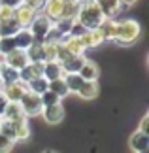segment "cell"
Masks as SVG:
<instances>
[{"label":"cell","mask_w":149,"mask_h":153,"mask_svg":"<svg viewBox=\"0 0 149 153\" xmlns=\"http://www.w3.org/2000/svg\"><path fill=\"white\" fill-rule=\"evenodd\" d=\"M77 8H79V2L74 4L70 0H45L42 13L49 17L53 23H57L62 19H76Z\"/></svg>","instance_id":"cell-1"},{"label":"cell","mask_w":149,"mask_h":153,"mask_svg":"<svg viewBox=\"0 0 149 153\" xmlns=\"http://www.w3.org/2000/svg\"><path fill=\"white\" fill-rule=\"evenodd\" d=\"M142 36V25L136 19H123V21H115V36L113 42L117 45H132L140 40Z\"/></svg>","instance_id":"cell-2"},{"label":"cell","mask_w":149,"mask_h":153,"mask_svg":"<svg viewBox=\"0 0 149 153\" xmlns=\"http://www.w3.org/2000/svg\"><path fill=\"white\" fill-rule=\"evenodd\" d=\"M104 13L100 11L96 2H79L76 13V21L85 28V30H96V28L104 23Z\"/></svg>","instance_id":"cell-3"},{"label":"cell","mask_w":149,"mask_h":153,"mask_svg":"<svg viewBox=\"0 0 149 153\" xmlns=\"http://www.w3.org/2000/svg\"><path fill=\"white\" fill-rule=\"evenodd\" d=\"M51 28H53V21L49 19V17H45L42 11H38L36 17H34L32 23H30V27H28V32L32 34L34 42L42 44V42H45L47 36H49Z\"/></svg>","instance_id":"cell-4"},{"label":"cell","mask_w":149,"mask_h":153,"mask_svg":"<svg viewBox=\"0 0 149 153\" xmlns=\"http://www.w3.org/2000/svg\"><path fill=\"white\" fill-rule=\"evenodd\" d=\"M19 106L23 110V114L27 117H36V115H42V110H44V104H42V98L40 95H34V93L27 91L23 98L19 100Z\"/></svg>","instance_id":"cell-5"},{"label":"cell","mask_w":149,"mask_h":153,"mask_svg":"<svg viewBox=\"0 0 149 153\" xmlns=\"http://www.w3.org/2000/svg\"><path fill=\"white\" fill-rule=\"evenodd\" d=\"M2 62H4V66H10V68H13V70L19 72V70H23L30 61H28V57H27V51L13 49V51H10L8 55L2 57Z\"/></svg>","instance_id":"cell-6"},{"label":"cell","mask_w":149,"mask_h":153,"mask_svg":"<svg viewBox=\"0 0 149 153\" xmlns=\"http://www.w3.org/2000/svg\"><path fill=\"white\" fill-rule=\"evenodd\" d=\"M42 115H44V121L47 125H59L64 119V106L61 102L53 104V106H45L42 110Z\"/></svg>","instance_id":"cell-7"},{"label":"cell","mask_w":149,"mask_h":153,"mask_svg":"<svg viewBox=\"0 0 149 153\" xmlns=\"http://www.w3.org/2000/svg\"><path fill=\"white\" fill-rule=\"evenodd\" d=\"M42 76H44V62H28L23 70H19V81H23L25 85Z\"/></svg>","instance_id":"cell-8"},{"label":"cell","mask_w":149,"mask_h":153,"mask_svg":"<svg viewBox=\"0 0 149 153\" xmlns=\"http://www.w3.org/2000/svg\"><path fill=\"white\" fill-rule=\"evenodd\" d=\"M36 13H38V11L32 10L30 6L19 4V6L15 8V21L19 23L21 28H28V27H30V23H32V19L36 17Z\"/></svg>","instance_id":"cell-9"},{"label":"cell","mask_w":149,"mask_h":153,"mask_svg":"<svg viewBox=\"0 0 149 153\" xmlns=\"http://www.w3.org/2000/svg\"><path fill=\"white\" fill-rule=\"evenodd\" d=\"M96 4H98V8L104 13L106 19H115V15L125 11L121 0H96Z\"/></svg>","instance_id":"cell-10"},{"label":"cell","mask_w":149,"mask_h":153,"mask_svg":"<svg viewBox=\"0 0 149 153\" xmlns=\"http://www.w3.org/2000/svg\"><path fill=\"white\" fill-rule=\"evenodd\" d=\"M27 91L28 89L23 81H15V83H11V85L2 87V93H4V97L8 98V102H19Z\"/></svg>","instance_id":"cell-11"},{"label":"cell","mask_w":149,"mask_h":153,"mask_svg":"<svg viewBox=\"0 0 149 153\" xmlns=\"http://www.w3.org/2000/svg\"><path fill=\"white\" fill-rule=\"evenodd\" d=\"M128 146L134 153H140V151H147L149 149V134H144L140 131H134L128 138Z\"/></svg>","instance_id":"cell-12"},{"label":"cell","mask_w":149,"mask_h":153,"mask_svg":"<svg viewBox=\"0 0 149 153\" xmlns=\"http://www.w3.org/2000/svg\"><path fill=\"white\" fill-rule=\"evenodd\" d=\"M83 81H98V76H100V68L98 64L91 61V59H85V62H83V66L79 68V72Z\"/></svg>","instance_id":"cell-13"},{"label":"cell","mask_w":149,"mask_h":153,"mask_svg":"<svg viewBox=\"0 0 149 153\" xmlns=\"http://www.w3.org/2000/svg\"><path fill=\"white\" fill-rule=\"evenodd\" d=\"M2 119H6V121H11V123H17V121L28 119V117H27L25 114H23V110H21L19 102H8V106H6V110H4V115H2Z\"/></svg>","instance_id":"cell-14"},{"label":"cell","mask_w":149,"mask_h":153,"mask_svg":"<svg viewBox=\"0 0 149 153\" xmlns=\"http://www.w3.org/2000/svg\"><path fill=\"white\" fill-rule=\"evenodd\" d=\"M85 55H72L70 59H66L64 62H61L62 66V72L64 74H77L79 72V68L83 66V62H85Z\"/></svg>","instance_id":"cell-15"},{"label":"cell","mask_w":149,"mask_h":153,"mask_svg":"<svg viewBox=\"0 0 149 153\" xmlns=\"http://www.w3.org/2000/svg\"><path fill=\"white\" fill-rule=\"evenodd\" d=\"M100 93V87H98V81H83V85L79 87L77 95H79L83 100H94Z\"/></svg>","instance_id":"cell-16"},{"label":"cell","mask_w":149,"mask_h":153,"mask_svg":"<svg viewBox=\"0 0 149 153\" xmlns=\"http://www.w3.org/2000/svg\"><path fill=\"white\" fill-rule=\"evenodd\" d=\"M61 44L68 49L70 55H83V53H85V48H83L79 36H64L61 40Z\"/></svg>","instance_id":"cell-17"},{"label":"cell","mask_w":149,"mask_h":153,"mask_svg":"<svg viewBox=\"0 0 149 153\" xmlns=\"http://www.w3.org/2000/svg\"><path fill=\"white\" fill-rule=\"evenodd\" d=\"M13 44H15V49L27 51L34 44V38H32V34L28 32V28H21V30L13 36Z\"/></svg>","instance_id":"cell-18"},{"label":"cell","mask_w":149,"mask_h":153,"mask_svg":"<svg viewBox=\"0 0 149 153\" xmlns=\"http://www.w3.org/2000/svg\"><path fill=\"white\" fill-rule=\"evenodd\" d=\"M79 40H81L85 51L87 49H94V48H98V45L102 44V36L98 34V30H85L79 36Z\"/></svg>","instance_id":"cell-19"},{"label":"cell","mask_w":149,"mask_h":153,"mask_svg":"<svg viewBox=\"0 0 149 153\" xmlns=\"http://www.w3.org/2000/svg\"><path fill=\"white\" fill-rule=\"evenodd\" d=\"M62 76H64V72H62L61 62H57V61L44 62V78H45L47 81L59 79V78H62Z\"/></svg>","instance_id":"cell-20"},{"label":"cell","mask_w":149,"mask_h":153,"mask_svg":"<svg viewBox=\"0 0 149 153\" xmlns=\"http://www.w3.org/2000/svg\"><path fill=\"white\" fill-rule=\"evenodd\" d=\"M96 30L102 36V42H113V36H115V19H104V23Z\"/></svg>","instance_id":"cell-21"},{"label":"cell","mask_w":149,"mask_h":153,"mask_svg":"<svg viewBox=\"0 0 149 153\" xmlns=\"http://www.w3.org/2000/svg\"><path fill=\"white\" fill-rule=\"evenodd\" d=\"M62 79H64V83H66L68 93H74V95H77L79 87L83 85V79H81L79 74H64Z\"/></svg>","instance_id":"cell-22"},{"label":"cell","mask_w":149,"mask_h":153,"mask_svg":"<svg viewBox=\"0 0 149 153\" xmlns=\"http://www.w3.org/2000/svg\"><path fill=\"white\" fill-rule=\"evenodd\" d=\"M15 81H19V72L10 66H2V72H0V85L6 87V85H11L15 83Z\"/></svg>","instance_id":"cell-23"},{"label":"cell","mask_w":149,"mask_h":153,"mask_svg":"<svg viewBox=\"0 0 149 153\" xmlns=\"http://www.w3.org/2000/svg\"><path fill=\"white\" fill-rule=\"evenodd\" d=\"M47 91H51V93H55V95L61 98L64 97H68L70 93H68V89H66V83H64V79L62 78H59V79H53V81H49V85H47Z\"/></svg>","instance_id":"cell-24"},{"label":"cell","mask_w":149,"mask_h":153,"mask_svg":"<svg viewBox=\"0 0 149 153\" xmlns=\"http://www.w3.org/2000/svg\"><path fill=\"white\" fill-rule=\"evenodd\" d=\"M19 30H21V27L15 19H11L8 23H0V38H11Z\"/></svg>","instance_id":"cell-25"},{"label":"cell","mask_w":149,"mask_h":153,"mask_svg":"<svg viewBox=\"0 0 149 153\" xmlns=\"http://www.w3.org/2000/svg\"><path fill=\"white\" fill-rule=\"evenodd\" d=\"M47 85H49V81L42 76V78H36V79L28 81V83H27V89L30 91V93H34V95H44V93L47 91Z\"/></svg>","instance_id":"cell-26"},{"label":"cell","mask_w":149,"mask_h":153,"mask_svg":"<svg viewBox=\"0 0 149 153\" xmlns=\"http://www.w3.org/2000/svg\"><path fill=\"white\" fill-rule=\"evenodd\" d=\"M27 57L30 62H44V48L40 42H34L30 48L27 49Z\"/></svg>","instance_id":"cell-27"},{"label":"cell","mask_w":149,"mask_h":153,"mask_svg":"<svg viewBox=\"0 0 149 153\" xmlns=\"http://www.w3.org/2000/svg\"><path fill=\"white\" fill-rule=\"evenodd\" d=\"M13 125H15V138H17V142H21V140H28V136H30L28 119L17 121V123H13Z\"/></svg>","instance_id":"cell-28"},{"label":"cell","mask_w":149,"mask_h":153,"mask_svg":"<svg viewBox=\"0 0 149 153\" xmlns=\"http://www.w3.org/2000/svg\"><path fill=\"white\" fill-rule=\"evenodd\" d=\"M0 134H4L6 138H10V140H13V142H17V138H15V125H13L11 121L2 119V123H0Z\"/></svg>","instance_id":"cell-29"},{"label":"cell","mask_w":149,"mask_h":153,"mask_svg":"<svg viewBox=\"0 0 149 153\" xmlns=\"http://www.w3.org/2000/svg\"><path fill=\"white\" fill-rule=\"evenodd\" d=\"M15 49V44H13V36L11 38H0V55H8L10 51Z\"/></svg>","instance_id":"cell-30"},{"label":"cell","mask_w":149,"mask_h":153,"mask_svg":"<svg viewBox=\"0 0 149 153\" xmlns=\"http://www.w3.org/2000/svg\"><path fill=\"white\" fill-rule=\"evenodd\" d=\"M40 98H42L44 108H45V106H53V104H59V102H61V98H59L55 93H51V91H45L44 95H40Z\"/></svg>","instance_id":"cell-31"},{"label":"cell","mask_w":149,"mask_h":153,"mask_svg":"<svg viewBox=\"0 0 149 153\" xmlns=\"http://www.w3.org/2000/svg\"><path fill=\"white\" fill-rule=\"evenodd\" d=\"M11 19H15V10L13 8H6V6H0V23H8Z\"/></svg>","instance_id":"cell-32"},{"label":"cell","mask_w":149,"mask_h":153,"mask_svg":"<svg viewBox=\"0 0 149 153\" xmlns=\"http://www.w3.org/2000/svg\"><path fill=\"white\" fill-rule=\"evenodd\" d=\"M13 140L6 138L4 134H0V153H10L11 149H13Z\"/></svg>","instance_id":"cell-33"},{"label":"cell","mask_w":149,"mask_h":153,"mask_svg":"<svg viewBox=\"0 0 149 153\" xmlns=\"http://www.w3.org/2000/svg\"><path fill=\"white\" fill-rule=\"evenodd\" d=\"M21 4H27V6H30L32 10L42 11V8H44V4H45V0H21Z\"/></svg>","instance_id":"cell-34"},{"label":"cell","mask_w":149,"mask_h":153,"mask_svg":"<svg viewBox=\"0 0 149 153\" xmlns=\"http://www.w3.org/2000/svg\"><path fill=\"white\" fill-rule=\"evenodd\" d=\"M138 131H140V132H144V134H149V114H145L144 117H142Z\"/></svg>","instance_id":"cell-35"},{"label":"cell","mask_w":149,"mask_h":153,"mask_svg":"<svg viewBox=\"0 0 149 153\" xmlns=\"http://www.w3.org/2000/svg\"><path fill=\"white\" fill-rule=\"evenodd\" d=\"M21 4V0H0V6H6V8H17Z\"/></svg>","instance_id":"cell-36"},{"label":"cell","mask_w":149,"mask_h":153,"mask_svg":"<svg viewBox=\"0 0 149 153\" xmlns=\"http://www.w3.org/2000/svg\"><path fill=\"white\" fill-rule=\"evenodd\" d=\"M6 106H8V98L4 97V93L0 91V117L4 115V110H6Z\"/></svg>","instance_id":"cell-37"},{"label":"cell","mask_w":149,"mask_h":153,"mask_svg":"<svg viewBox=\"0 0 149 153\" xmlns=\"http://www.w3.org/2000/svg\"><path fill=\"white\" fill-rule=\"evenodd\" d=\"M136 2V0H121V4H123V10H128L130 6H132Z\"/></svg>","instance_id":"cell-38"},{"label":"cell","mask_w":149,"mask_h":153,"mask_svg":"<svg viewBox=\"0 0 149 153\" xmlns=\"http://www.w3.org/2000/svg\"><path fill=\"white\" fill-rule=\"evenodd\" d=\"M44 153H59V151H55V149H45Z\"/></svg>","instance_id":"cell-39"},{"label":"cell","mask_w":149,"mask_h":153,"mask_svg":"<svg viewBox=\"0 0 149 153\" xmlns=\"http://www.w3.org/2000/svg\"><path fill=\"white\" fill-rule=\"evenodd\" d=\"M2 66H4V62H2V55H0V72H2Z\"/></svg>","instance_id":"cell-40"},{"label":"cell","mask_w":149,"mask_h":153,"mask_svg":"<svg viewBox=\"0 0 149 153\" xmlns=\"http://www.w3.org/2000/svg\"><path fill=\"white\" fill-rule=\"evenodd\" d=\"M79 2H96V0H79Z\"/></svg>","instance_id":"cell-41"},{"label":"cell","mask_w":149,"mask_h":153,"mask_svg":"<svg viewBox=\"0 0 149 153\" xmlns=\"http://www.w3.org/2000/svg\"><path fill=\"white\" fill-rule=\"evenodd\" d=\"M70 2H74V4H77V2H79V0H70Z\"/></svg>","instance_id":"cell-42"},{"label":"cell","mask_w":149,"mask_h":153,"mask_svg":"<svg viewBox=\"0 0 149 153\" xmlns=\"http://www.w3.org/2000/svg\"><path fill=\"white\" fill-rule=\"evenodd\" d=\"M140 153H149V149H147V151H140Z\"/></svg>","instance_id":"cell-43"},{"label":"cell","mask_w":149,"mask_h":153,"mask_svg":"<svg viewBox=\"0 0 149 153\" xmlns=\"http://www.w3.org/2000/svg\"><path fill=\"white\" fill-rule=\"evenodd\" d=\"M0 91H2V85H0Z\"/></svg>","instance_id":"cell-44"},{"label":"cell","mask_w":149,"mask_h":153,"mask_svg":"<svg viewBox=\"0 0 149 153\" xmlns=\"http://www.w3.org/2000/svg\"><path fill=\"white\" fill-rule=\"evenodd\" d=\"M0 123H2V117H0Z\"/></svg>","instance_id":"cell-45"}]
</instances>
